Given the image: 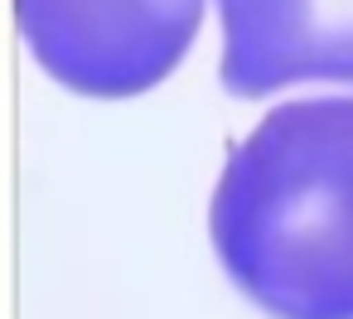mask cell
<instances>
[{
    "label": "cell",
    "instance_id": "6da1fadb",
    "mask_svg": "<svg viewBox=\"0 0 353 319\" xmlns=\"http://www.w3.org/2000/svg\"><path fill=\"white\" fill-rule=\"evenodd\" d=\"M228 280L271 319H353V97L276 107L208 208Z\"/></svg>",
    "mask_w": 353,
    "mask_h": 319
},
{
    "label": "cell",
    "instance_id": "7a4b0ae2",
    "mask_svg": "<svg viewBox=\"0 0 353 319\" xmlns=\"http://www.w3.org/2000/svg\"><path fill=\"white\" fill-rule=\"evenodd\" d=\"M34 63L78 97H141L199 39L203 0H15Z\"/></svg>",
    "mask_w": 353,
    "mask_h": 319
},
{
    "label": "cell",
    "instance_id": "3957f363",
    "mask_svg": "<svg viewBox=\"0 0 353 319\" xmlns=\"http://www.w3.org/2000/svg\"><path fill=\"white\" fill-rule=\"evenodd\" d=\"M223 25V88L271 97L300 83L353 88V0H213Z\"/></svg>",
    "mask_w": 353,
    "mask_h": 319
}]
</instances>
